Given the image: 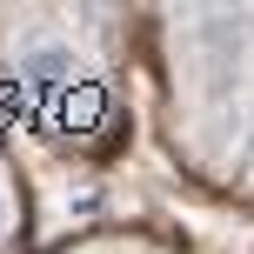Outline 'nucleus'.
<instances>
[{"mask_svg":"<svg viewBox=\"0 0 254 254\" xmlns=\"http://www.w3.org/2000/svg\"><path fill=\"white\" fill-rule=\"evenodd\" d=\"M13 74L34 80V87H54V80H74V74H80V54L67 47L54 27H34V34L13 47Z\"/></svg>","mask_w":254,"mask_h":254,"instance_id":"f257e3e1","label":"nucleus"},{"mask_svg":"<svg viewBox=\"0 0 254 254\" xmlns=\"http://www.w3.org/2000/svg\"><path fill=\"white\" fill-rule=\"evenodd\" d=\"M7 228H13V201H7V181H0V241H7Z\"/></svg>","mask_w":254,"mask_h":254,"instance_id":"f03ea898","label":"nucleus"}]
</instances>
